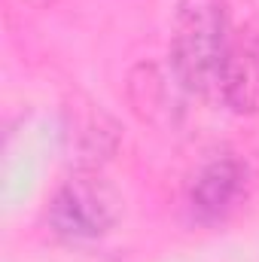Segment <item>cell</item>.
<instances>
[{"mask_svg":"<svg viewBox=\"0 0 259 262\" xmlns=\"http://www.w3.org/2000/svg\"><path fill=\"white\" fill-rule=\"evenodd\" d=\"M235 37L226 0H180L171 25L174 79L198 98L217 101Z\"/></svg>","mask_w":259,"mask_h":262,"instance_id":"cell-1","label":"cell"},{"mask_svg":"<svg viewBox=\"0 0 259 262\" xmlns=\"http://www.w3.org/2000/svg\"><path fill=\"white\" fill-rule=\"evenodd\" d=\"M116 223L113 192L89 174L70 177L49 201V226L67 241H98Z\"/></svg>","mask_w":259,"mask_h":262,"instance_id":"cell-2","label":"cell"},{"mask_svg":"<svg viewBox=\"0 0 259 262\" xmlns=\"http://www.w3.org/2000/svg\"><path fill=\"white\" fill-rule=\"evenodd\" d=\"M244 186H247L244 162H238L235 156H217L192 180V189H189L192 213L204 223L223 220L244 195Z\"/></svg>","mask_w":259,"mask_h":262,"instance_id":"cell-3","label":"cell"},{"mask_svg":"<svg viewBox=\"0 0 259 262\" xmlns=\"http://www.w3.org/2000/svg\"><path fill=\"white\" fill-rule=\"evenodd\" d=\"M217 104H223L226 110L241 113V116L259 110V55L244 40H235L232 58H229L223 82H220Z\"/></svg>","mask_w":259,"mask_h":262,"instance_id":"cell-4","label":"cell"}]
</instances>
